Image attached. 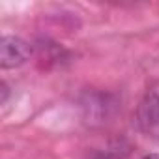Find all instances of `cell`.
<instances>
[{"instance_id":"5b68a950","label":"cell","mask_w":159,"mask_h":159,"mask_svg":"<svg viewBox=\"0 0 159 159\" xmlns=\"http://www.w3.org/2000/svg\"><path fill=\"white\" fill-rule=\"evenodd\" d=\"M142 159H159V153H148V155H144Z\"/></svg>"},{"instance_id":"6da1fadb","label":"cell","mask_w":159,"mask_h":159,"mask_svg":"<svg viewBox=\"0 0 159 159\" xmlns=\"http://www.w3.org/2000/svg\"><path fill=\"white\" fill-rule=\"evenodd\" d=\"M137 125L139 129L150 137L159 140V81L153 83L142 96L137 107Z\"/></svg>"},{"instance_id":"277c9868","label":"cell","mask_w":159,"mask_h":159,"mask_svg":"<svg viewBox=\"0 0 159 159\" xmlns=\"http://www.w3.org/2000/svg\"><path fill=\"white\" fill-rule=\"evenodd\" d=\"M6 98H8V86L6 83H2V103H6Z\"/></svg>"},{"instance_id":"7a4b0ae2","label":"cell","mask_w":159,"mask_h":159,"mask_svg":"<svg viewBox=\"0 0 159 159\" xmlns=\"http://www.w3.org/2000/svg\"><path fill=\"white\" fill-rule=\"evenodd\" d=\"M84 120L92 125H101L105 124L116 111V101L109 94H99V92H88L83 101H81Z\"/></svg>"},{"instance_id":"3957f363","label":"cell","mask_w":159,"mask_h":159,"mask_svg":"<svg viewBox=\"0 0 159 159\" xmlns=\"http://www.w3.org/2000/svg\"><path fill=\"white\" fill-rule=\"evenodd\" d=\"M32 56V45L19 36H4L0 39V66L4 69L19 67Z\"/></svg>"}]
</instances>
